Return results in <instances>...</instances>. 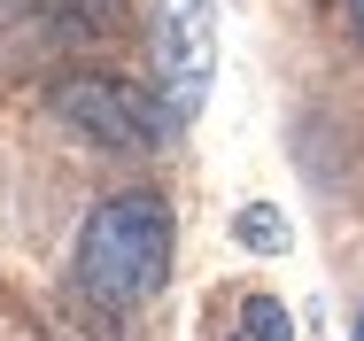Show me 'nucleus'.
Wrapping results in <instances>:
<instances>
[{
	"mask_svg": "<svg viewBox=\"0 0 364 341\" xmlns=\"http://www.w3.org/2000/svg\"><path fill=\"white\" fill-rule=\"evenodd\" d=\"M349 341H364V318H357V334H349Z\"/></svg>",
	"mask_w": 364,
	"mask_h": 341,
	"instance_id": "nucleus-7",
	"label": "nucleus"
},
{
	"mask_svg": "<svg viewBox=\"0 0 364 341\" xmlns=\"http://www.w3.org/2000/svg\"><path fill=\"white\" fill-rule=\"evenodd\" d=\"M349 8H357V31H364V0H349Z\"/></svg>",
	"mask_w": 364,
	"mask_h": 341,
	"instance_id": "nucleus-6",
	"label": "nucleus"
},
{
	"mask_svg": "<svg viewBox=\"0 0 364 341\" xmlns=\"http://www.w3.org/2000/svg\"><path fill=\"white\" fill-rule=\"evenodd\" d=\"M232 233H240V248H256V256H279V248H287V217L272 202H248L232 217Z\"/></svg>",
	"mask_w": 364,
	"mask_h": 341,
	"instance_id": "nucleus-5",
	"label": "nucleus"
},
{
	"mask_svg": "<svg viewBox=\"0 0 364 341\" xmlns=\"http://www.w3.org/2000/svg\"><path fill=\"white\" fill-rule=\"evenodd\" d=\"M171 279V209L155 194H109L77 233V287L101 310H140Z\"/></svg>",
	"mask_w": 364,
	"mask_h": 341,
	"instance_id": "nucleus-1",
	"label": "nucleus"
},
{
	"mask_svg": "<svg viewBox=\"0 0 364 341\" xmlns=\"http://www.w3.org/2000/svg\"><path fill=\"white\" fill-rule=\"evenodd\" d=\"M47 109H55L70 132L101 140V147H117V155H147L155 140L171 132V117L147 101L140 85L101 78V70H70V78H55V85H47Z\"/></svg>",
	"mask_w": 364,
	"mask_h": 341,
	"instance_id": "nucleus-2",
	"label": "nucleus"
},
{
	"mask_svg": "<svg viewBox=\"0 0 364 341\" xmlns=\"http://www.w3.org/2000/svg\"><path fill=\"white\" fill-rule=\"evenodd\" d=\"M155 70H163V117L186 125L210 101V70H218V16L210 0H163L155 16Z\"/></svg>",
	"mask_w": 364,
	"mask_h": 341,
	"instance_id": "nucleus-3",
	"label": "nucleus"
},
{
	"mask_svg": "<svg viewBox=\"0 0 364 341\" xmlns=\"http://www.w3.org/2000/svg\"><path fill=\"white\" fill-rule=\"evenodd\" d=\"M232 341H294L287 303H279V295H248V303H240V326H232Z\"/></svg>",
	"mask_w": 364,
	"mask_h": 341,
	"instance_id": "nucleus-4",
	"label": "nucleus"
}]
</instances>
